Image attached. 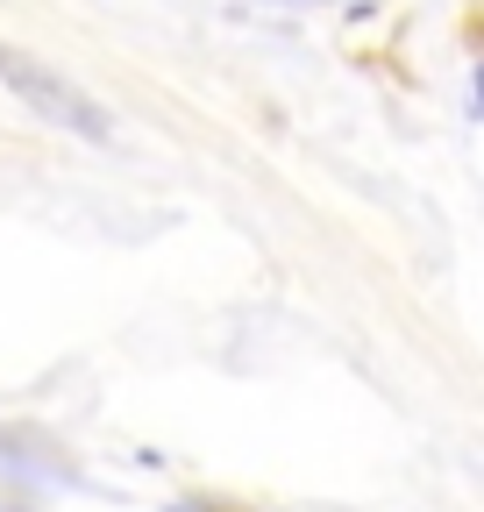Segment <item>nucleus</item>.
I'll return each mask as SVG.
<instances>
[{"mask_svg": "<svg viewBox=\"0 0 484 512\" xmlns=\"http://www.w3.org/2000/svg\"><path fill=\"white\" fill-rule=\"evenodd\" d=\"M0 86H8L29 114H43L50 128H65V136H86V143H107V136H114L107 107H100L86 86H72L65 72H57V64H43L36 50L0 43Z\"/></svg>", "mask_w": 484, "mask_h": 512, "instance_id": "obj_1", "label": "nucleus"}, {"mask_svg": "<svg viewBox=\"0 0 484 512\" xmlns=\"http://www.w3.org/2000/svg\"><path fill=\"white\" fill-rule=\"evenodd\" d=\"M477 114H484V64H477Z\"/></svg>", "mask_w": 484, "mask_h": 512, "instance_id": "obj_2", "label": "nucleus"}, {"mask_svg": "<svg viewBox=\"0 0 484 512\" xmlns=\"http://www.w3.org/2000/svg\"><path fill=\"white\" fill-rule=\"evenodd\" d=\"M178 512H193V505H178Z\"/></svg>", "mask_w": 484, "mask_h": 512, "instance_id": "obj_3", "label": "nucleus"}]
</instances>
